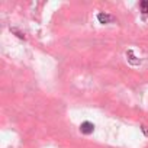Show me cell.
I'll list each match as a JSON object with an SVG mask.
<instances>
[{"label":"cell","instance_id":"8992f818","mask_svg":"<svg viewBox=\"0 0 148 148\" xmlns=\"http://www.w3.org/2000/svg\"><path fill=\"white\" fill-rule=\"evenodd\" d=\"M142 132H144L145 135H148V129H147V126H142Z\"/></svg>","mask_w":148,"mask_h":148},{"label":"cell","instance_id":"6da1fadb","mask_svg":"<svg viewBox=\"0 0 148 148\" xmlns=\"http://www.w3.org/2000/svg\"><path fill=\"white\" fill-rule=\"evenodd\" d=\"M80 131H82V134L89 135V134H92V132L95 131V125H93L92 122H83V123L80 125Z\"/></svg>","mask_w":148,"mask_h":148},{"label":"cell","instance_id":"5b68a950","mask_svg":"<svg viewBox=\"0 0 148 148\" xmlns=\"http://www.w3.org/2000/svg\"><path fill=\"white\" fill-rule=\"evenodd\" d=\"M12 32H15V34H16V35H18V36H19V38H21V39H23V38H25V35H23V34H21V32H19V31H16V29H15V28H13V29H12Z\"/></svg>","mask_w":148,"mask_h":148},{"label":"cell","instance_id":"277c9868","mask_svg":"<svg viewBox=\"0 0 148 148\" xmlns=\"http://www.w3.org/2000/svg\"><path fill=\"white\" fill-rule=\"evenodd\" d=\"M141 10L142 13H148V2H141Z\"/></svg>","mask_w":148,"mask_h":148},{"label":"cell","instance_id":"3957f363","mask_svg":"<svg viewBox=\"0 0 148 148\" xmlns=\"http://www.w3.org/2000/svg\"><path fill=\"white\" fill-rule=\"evenodd\" d=\"M126 55L129 57L128 60H129V62H131V64H135V65H136V64H139V62H141L139 60H135L136 57L134 55V52H132V51H128V52H126Z\"/></svg>","mask_w":148,"mask_h":148},{"label":"cell","instance_id":"7a4b0ae2","mask_svg":"<svg viewBox=\"0 0 148 148\" xmlns=\"http://www.w3.org/2000/svg\"><path fill=\"white\" fill-rule=\"evenodd\" d=\"M97 19H99L100 23H109V22L113 21V18L110 15H108V13H99L97 15Z\"/></svg>","mask_w":148,"mask_h":148}]
</instances>
